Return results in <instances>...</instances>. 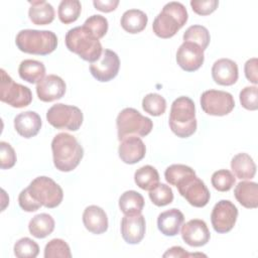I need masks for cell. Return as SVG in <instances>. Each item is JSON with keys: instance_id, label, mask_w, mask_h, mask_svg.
I'll return each instance as SVG.
<instances>
[{"instance_id": "cell-39", "label": "cell", "mask_w": 258, "mask_h": 258, "mask_svg": "<svg viewBox=\"0 0 258 258\" xmlns=\"http://www.w3.org/2000/svg\"><path fill=\"white\" fill-rule=\"evenodd\" d=\"M83 25L89 28L99 39L104 37L108 31V20L106 17L100 14L90 16L86 19Z\"/></svg>"}, {"instance_id": "cell-16", "label": "cell", "mask_w": 258, "mask_h": 258, "mask_svg": "<svg viewBox=\"0 0 258 258\" xmlns=\"http://www.w3.org/2000/svg\"><path fill=\"white\" fill-rule=\"evenodd\" d=\"M146 223L142 214L134 216H124L121 220V235L128 244H138L145 235Z\"/></svg>"}, {"instance_id": "cell-40", "label": "cell", "mask_w": 258, "mask_h": 258, "mask_svg": "<svg viewBox=\"0 0 258 258\" xmlns=\"http://www.w3.org/2000/svg\"><path fill=\"white\" fill-rule=\"evenodd\" d=\"M240 103L243 108L255 111L258 109V88L256 86L245 87L239 95Z\"/></svg>"}, {"instance_id": "cell-12", "label": "cell", "mask_w": 258, "mask_h": 258, "mask_svg": "<svg viewBox=\"0 0 258 258\" xmlns=\"http://www.w3.org/2000/svg\"><path fill=\"white\" fill-rule=\"evenodd\" d=\"M238 209L229 200H221L218 202L212 211L211 222L214 230L217 233L225 234L230 232L237 221Z\"/></svg>"}, {"instance_id": "cell-29", "label": "cell", "mask_w": 258, "mask_h": 258, "mask_svg": "<svg viewBox=\"0 0 258 258\" xmlns=\"http://www.w3.org/2000/svg\"><path fill=\"white\" fill-rule=\"evenodd\" d=\"M54 225V220L50 215L41 213L34 216L30 220L28 224V230L33 237L37 239H43L53 232Z\"/></svg>"}, {"instance_id": "cell-41", "label": "cell", "mask_w": 258, "mask_h": 258, "mask_svg": "<svg viewBox=\"0 0 258 258\" xmlns=\"http://www.w3.org/2000/svg\"><path fill=\"white\" fill-rule=\"evenodd\" d=\"M16 153L13 147L5 142H0V167L2 169H8L14 166L16 163Z\"/></svg>"}, {"instance_id": "cell-37", "label": "cell", "mask_w": 258, "mask_h": 258, "mask_svg": "<svg viewBox=\"0 0 258 258\" xmlns=\"http://www.w3.org/2000/svg\"><path fill=\"white\" fill-rule=\"evenodd\" d=\"M44 257L45 258H71L72 253L70 246L62 239H52L50 240L44 248Z\"/></svg>"}, {"instance_id": "cell-11", "label": "cell", "mask_w": 258, "mask_h": 258, "mask_svg": "<svg viewBox=\"0 0 258 258\" xmlns=\"http://www.w3.org/2000/svg\"><path fill=\"white\" fill-rule=\"evenodd\" d=\"M201 107L212 116H225L232 112L235 101L232 94L220 90H208L201 96Z\"/></svg>"}, {"instance_id": "cell-21", "label": "cell", "mask_w": 258, "mask_h": 258, "mask_svg": "<svg viewBox=\"0 0 258 258\" xmlns=\"http://www.w3.org/2000/svg\"><path fill=\"white\" fill-rule=\"evenodd\" d=\"M83 223L85 228L96 235L103 234L108 229V217L105 211L95 205L89 206L83 213Z\"/></svg>"}, {"instance_id": "cell-43", "label": "cell", "mask_w": 258, "mask_h": 258, "mask_svg": "<svg viewBox=\"0 0 258 258\" xmlns=\"http://www.w3.org/2000/svg\"><path fill=\"white\" fill-rule=\"evenodd\" d=\"M18 204L20 208L25 212H35L42 206L40 203H38L31 197L27 187L20 191L18 197Z\"/></svg>"}, {"instance_id": "cell-23", "label": "cell", "mask_w": 258, "mask_h": 258, "mask_svg": "<svg viewBox=\"0 0 258 258\" xmlns=\"http://www.w3.org/2000/svg\"><path fill=\"white\" fill-rule=\"evenodd\" d=\"M236 200L247 209H256L258 207V185L254 181H240L234 189Z\"/></svg>"}, {"instance_id": "cell-2", "label": "cell", "mask_w": 258, "mask_h": 258, "mask_svg": "<svg viewBox=\"0 0 258 258\" xmlns=\"http://www.w3.org/2000/svg\"><path fill=\"white\" fill-rule=\"evenodd\" d=\"M66 45L68 49L89 62L100 59L103 47L99 38L86 26H76L66 34Z\"/></svg>"}, {"instance_id": "cell-10", "label": "cell", "mask_w": 258, "mask_h": 258, "mask_svg": "<svg viewBox=\"0 0 258 258\" xmlns=\"http://www.w3.org/2000/svg\"><path fill=\"white\" fill-rule=\"evenodd\" d=\"M175 186L180 196L196 208H203L210 202L211 194L205 182L197 176L196 172L181 178Z\"/></svg>"}, {"instance_id": "cell-9", "label": "cell", "mask_w": 258, "mask_h": 258, "mask_svg": "<svg viewBox=\"0 0 258 258\" xmlns=\"http://www.w3.org/2000/svg\"><path fill=\"white\" fill-rule=\"evenodd\" d=\"M0 100L13 108H23L32 101V94L28 87L17 84L3 70H0Z\"/></svg>"}, {"instance_id": "cell-38", "label": "cell", "mask_w": 258, "mask_h": 258, "mask_svg": "<svg viewBox=\"0 0 258 258\" xmlns=\"http://www.w3.org/2000/svg\"><path fill=\"white\" fill-rule=\"evenodd\" d=\"M196 171L184 164H171L169 165L165 171H164V177L165 180L171 184V185H176V183L183 178L184 176L190 174V173H195Z\"/></svg>"}, {"instance_id": "cell-32", "label": "cell", "mask_w": 258, "mask_h": 258, "mask_svg": "<svg viewBox=\"0 0 258 258\" xmlns=\"http://www.w3.org/2000/svg\"><path fill=\"white\" fill-rule=\"evenodd\" d=\"M182 38H183V41H191L197 43L204 50L208 47L211 40L209 30L205 26L199 25V24L189 26L184 31Z\"/></svg>"}, {"instance_id": "cell-4", "label": "cell", "mask_w": 258, "mask_h": 258, "mask_svg": "<svg viewBox=\"0 0 258 258\" xmlns=\"http://www.w3.org/2000/svg\"><path fill=\"white\" fill-rule=\"evenodd\" d=\"M188 14L180 2H168L152 23V30L160 38H170L186 23Z\"/></svg>"}, {"instance_id": "cell-28", "label": "cell", "mask_w": 258, "mask_h": 258, "mask_svg": "<svg viewBox=\"0 0 258 258\" xmlns=\"http://www.w3.org/2000/svg\"><path fill=\"white\" fill-rule=\"evenodd\" d=\"M144 207V199L136 190L124 191L119 198V208L125 216L141 214Z\"/></svg>"}, {"instance_id": "cell-15", "label": "cell", "mask_w": 258, "mask_h": 258, "mask_svg": "<svg viewBox=\"0 0 258 258\" xmlns=\"http://www.w3.org/2000/svg\"><path fill=\"white\" fill-rule=\"evenodd\" d=\"M181 238L191 247H201L210 241L211 233L205 221L194 219L181 226Z\"/></svg>"}, {"instance_id": "cell-6", "label": "cell", "mask_w": 258, "mask_h": 258, "mask_svg": "<svg viewBox=\"0 0 258 258\" xmlns=\"http://www.w3.org/2000/svg\"><path fill=\"white\" fill-rule=\"evenodd\" d=\"M116 126L118 140L121 141L132 135L140 137L148 135L153 128V123L150 118L143 116L136 109L125 108L118 114Z\"/></svg>"}, {"instance_id": "cell-33", "label": "cell", "mask_w": 258, "mask_h": 258, "mask_svg": "<svg viewBox=\"0 0 258 258\" xmlns=\"http://www.w3.org/2000/svg\"><path fill=\"white\" fill-rule=\"evenodd\" d=\"M142 108L146 113L157 117L165 112L166 101L161 95L156 93H150L143 98Z\"/></svg>"}, {"instance_id": "cell-7", "label": "cell", "mask_w": 258, "mask_h": 258, "mask_svg": "<svg viewBox=\"0 0 258 258\" xmlns=\"http://www.w3.org/2000/svg\"><path fill=\"white\" fill-rule=\"evenodd\" d=\"M31 197L48 209L56 208L60 205L63 191L59 184L47 176L35 177L27 186Z\"/></svg>"}, {"instance_id": "cell-30", "label": "cell", "mask_w": 258, "mask_h": 258, "mask_svg": "<svg viewBox=\"0 0 258 258\" xmlns=\"http://www.w3.org/2000/svg\"><path fill=\"white\" fill-rule=\"evenodd\" d=\"M134 180L141 189L150 190L159 183V174L155 167L144 165L135 171Z\"/></svg>"}, {"instance_id": "cell-13", "label": "cell", "mask_w": 258, "mask_h": 258, "mask_svg": "<svg viewBox=\"0 0 258 258\" xmlns=\"http://www.w3.org/2000/svg\"><path fill=\"white\" fill-rule=\"evenodd\" d=\"M120 59L118 54L111 49H103L99 60L90 64L92 76L99 82H109L113 80L119 72Z\"/></svg>"}, {"instance_id": "cell-22", "label": "cell", "mask_w": 258, "mask_h": 258, "mask_svg": "<svg viewBox=\"0 0 258 258\" xmlns=\"http://www.w3.org/2000/svg\"><path fill=\"white\" fill-rule=\"evenodd\" d=\"M183 222V214L179 210L173 208L158 215L157 228L164 236L173 237L178 234Z\"/></svg>"}, {"instance_id": "cell-5", "label": "cell", "mask_w": 258, "mask_h": 258, "mask_svg": "<svg viewBox=\"0 0 258 258\" xmlns=\"http://www.w3.org/2000/svg\"><path fill=\"white\" fill-rule=\"evenodd\" d=\"M15 43L25 53L46 55L56 48L57 37L50 30L23 29L17 33Z\"/></svg>"}, {"instance_id": "cell-27", "label": "cell", "mask_w": 258, "mask_h": 258, "mask_svg": "<svg viewBox=\"0 0 258 258\" xmlns=\"http://www.w3.org/2000/svg\"><path fill=\"white\" fill-rule=\"evenodd\" d=\"M19 77L30 84H38L45 76V67L35 59H24L18 68Z\"/></svg>"}, {"instance_id": "cell-20", "label": "cell", "mask_w": 258, "mask_h": 258, "mask_svg": "<svg viewBox=\"0 0 258 258\" xmlns=\"http://www.w3.org/2000/svg\"><path fill=\"white\" fill-rule=\"evenodd\" d=\"M41 125V118L34 111L22 112L14 118V128L24 138L34 137L39 132Z\"/></svg>"}, {"instance_id": "cell-1", "label": "cell", "mask_w": 258, "mask_h": 258, "mask_svg": "<svg viewBox=\"0 0 258 258\" xmlns=\"http://www.w3.org/2000/svg\"><path fill=\"white\" fill-rule=\"evenodd\" d=\"M53 164L63 172L74 170L84 156V149L75 136L69 133H58L51 141Z\"/></svg>"}, {"instance_id": "cell-3", "label": "cell", "mask_w": 258, "mask_h": 258, "mask_svg": "<svg viewBox=\"0 0 258 258\" xmlns=\"http://www.w3.org/2000/svg\"><path fill=\"white\" fill-rule=\"evenodd\" d=\"M168 124L171 131L180 138H187L196 132V107L190 98L181 96L172 102Z\"/></svg>"}, {"instance_id": "cell-18", "label": "cell", "mask_w": 258, "mask_h": 258, "mask_svg": "<svg viewBox=\"0 0 258 258\" xmlns=\"http://www.w3.org/2000/svg\"><path fill=\"white\" fill-rule=\"evenodd\" d=\"M118 153L124 163L134 164L143 159L146 153V147L141 138L132 135L121 140Z\"/></svg>"}, {"instance_id": "cell-24", "label": "cell", "mask_w": 258, "mask_h": 258, "mask_svg": "<svg viewBox=\"0 0 258 258\" xmlns=\"http://www.w3.org/2000/svg\"><path fill=\"white\" fill-rule=\"evenodd\" d=\"M28 2L31 5L28 10V16L33 24L46 25L53 21L54 9L51 4L44 0Z\"/></svg>"}, {"instance_id": "cell-34", "label": "cell", "mask_w": 258, "mask_h": 258, "mask_svg": "<svg viewBox=\"0 0 258 258\" xmlns=\"http://www.w3.org/2000/svg\"><path fill=\"white\" fill-rule=\"evenodd\" d=\"M13 250L18 258H35L39 253V246L32 239L24 237L14 244Z\"/></svg>"}, {"instance_id": "cell-19", "label": "cell", "mask_w": 258, "mask_h": 258, "mask_svg": "<svg viewBox=\"0 0 258 258\" xmlns=\"http://www.w3.org/2000/svg\"><path fill=\"white\" fill-rule=\"evenodd\" d=\"M212 77L218 85L232 86L239 77L238 66L230 58H220L212 67Z\"/></svg>"}, {"instance_id": "cell-46", "label": "cell", "mask_w": 258, "mask_h": 258, "mask_svg": "<svg viewBox=\"0 0 258 258\" xmlns=\"http://www.w3.org/2000/svg\"><path fill=\"white\" fill-rule=\"evenodd\" d=\"M119 4V0H94L93 5L95 8L102 12H111L114 11Z\"/></svg>"}, {"instance_id": "cell-26", "label": "cell", "mask_w": 258, "mask_h": 258, "mask_svg": "<svg viewBox=\"0 0 258 258\" xmlns=\"http://www.w3.org/2000/svg\"><path fill=\"white\" fill-rule=\"evenodd\" d=\"M148 17L142 10L129 9L126 10L120 20L122 28L129 33L141 32L147 25Z\"/></svg>"}, {"instance_id": "cell-45", "label": "cell", "mask_w": 258, "mask_h": 258, "mask_svg": "<svg viewBox=\"0 0 258 258\" xmlns=\"http://www.w3.org/2000/svg\"><path fill=\"white\" fill-rule=\"evenodd\" d=\"M192 256H206V255L202 254V253H187L180 246H173V247L169 248L163 254V257H177V258H181V257L187 258V257H192Z\"/></svg>"}, {"instance_id": "cell-14", "label": "cell", "mask_w": 258, "mask_h": 258, "mask_svg": "<svg viewBox=\"0 0 258 258\" xmlns=\"http://www.w3.org/2000/svg\"><path fill=\"white\" fill-rule=\"evenodd\" d=\"M204 60V49L195 42L183 41L176 51V62L185 72L199 70Z\"/></svg>"}, {"instance_id": "cell-8", "label": "cell", "mask_w": 258, "mask_h": 258, "mask_svg": "<svg viewBox=\"0 0 258 258\" xmlns=\"http://www.w3.org/2000/svg\"><path fill=\"white\" fill-rule=\"evenodd\" d=\"M46 120L56 129L77 131L83 123L84 116L81 109L77 106L58 103L52 105L47 110Z\"/></svg>"}, {"instance_id": "cell-36", "label": "cell", "mask_w": 258, "mask_h": 258, "mask_svg": "<svg viewBox=\"0 0 258 258\" xmlns=\"http://www.w3.org/2000/svg\"><path fill=\"white\" fill-rule=\"evenodd\" d=\"M149 199L157 207H164L172 203L173 192L171 187L165 183H158L149 190Z\"/></svg>"}, {"instance_id": "cell-35", "label": "cell", "mask_w": 258, "mask_h": 258, "mask_svg": "<svg viewBox=\"0 0 258 258\" xmlns=\"http://www.w3.org/2000/svg\"><path fill=\"white\" fill-rule=\"evenodd\" d=\"M211 182L215 189L219 191H228L234 186L236 178L230 170L220 169L212 174Z\"/></svg>"}, {"instance_id": "cell-44", "label": "cell", "mask_w": 258, "mask_h": 258, "mask_svg": "<svg viewBox=\"0 0 258 258\" xmlns=\"http://www.w3.org/2000/svg\"><path fill=\"white\" fill-rule=\"evenodd\" d=\"M244 72H245V76L249 82L253 83L254 85L258 84V76H257L258 71H257V58L256 57H252L245 62Z\"/></svg>"}, {"instance_id": "cell-42", "label": "cell", "mask_w": 258, "mask_h": 258, "mask_svg": "<svg viewBox=\"0 0 258 258\" xmlns=\"http://www.w3.org/2000/svg\"><path fill=\"white\" fill-rule=\"evenodd\" d=\"M219 5L218 0H191L190 6L194 12L199 15H209L213 13Z\"/></svg>"}, {"instance_id": "cell-17", "label": "cell", "mask_w": 258, "mask_h": 258, "mask_svg": "<svg viewBox=\"0 0 258 258\" xmlns=\"http://www.w3.org/2000/svg\"><path fill=\"white\" fill-rule=\"evenodd\" d=\"M66 88V83L60 77L48 75L36 85V94L40 101L52 102L62 98Z\"/></svg>"}, {"instance_id": "cell-25", "label": "cell", "mask_w": 258, "mask_h": 258, "mask_svg": "<svg viewBox=\"0 0 258 258\" xmlns=\"http://www.w3.org/2000/svg\"><path fill=\"white\" fill-rule=\"evenodd\" d=\"M231 168L239 179H251L256 173V164L247 153H238L231 160Z\"/></svg>"}, {"instance_id": "cell-31", "label": "cell", "mask_w": 258, "mask_h": 258, "mask_svg": "<svg viewBox=\"0 0 258 258\" xmlns=\"http://www.w3.org/2000/svg\"><path fill=\"white\" fill-rule=\"evenodd\" d=\"M82 11V5L79 0H62L57 9V15L60 22L70 24L75 22Z\"/></svg>"}]
</instances>
